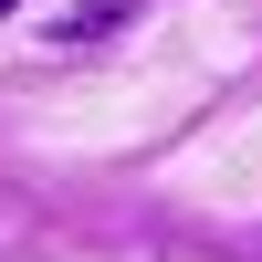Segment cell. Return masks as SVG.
Returning a JSON list of instances; mask_svg holds the SVG:
<instances>
[{
  "label": "cell",
  "instance_id": "cell-1",
  "mask_svg": "<svg viewBox=\"0 0 262 262\" xmlns=\"http://www.w3.org/2000/svg\"><path fill=\"white\" fill-rule=\"evenodd\" d=\"M126 11H137V0H74V11H53V42H95V32H116Z\"/></svg>",
  "mask_w": 262,
  "mask_h": 262
},
{
  "label": "cell",
  "instance_id": "cell-2",
  "mask_svg": "<svg viewBox=\"0 0 262 262\" xmlns=\"http://www.w3.org/2000/svg\"><path fill=\"white\" fill-rule=\"evenodd\" d=\"M0 11H11V0H0Z\"/></svg>",
  "mask_w": 262,
  "mask_h": 262
}]
</instances>
